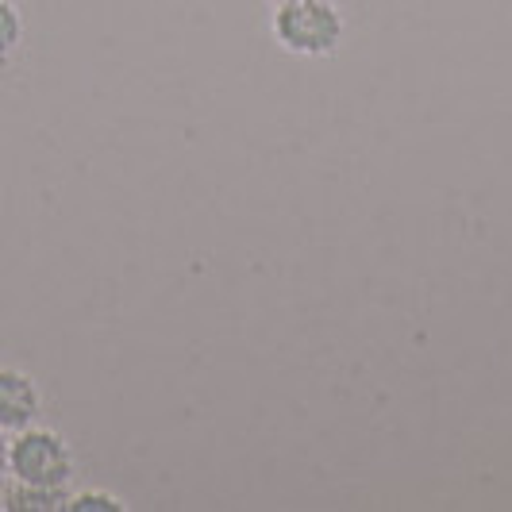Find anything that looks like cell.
I'll use <instances>...</instances> for the list:
<instances>
[{
  "mask_svg": "<svg viewBox=\"0 0 512 512\" xmlns=\"http://www.w3.org/2000/svg\"><path fill=\"white\" fill-rule=\"evenodd\" d=\"M8 466H12V482H27V486L70 489V482H74L70 443L51 428H35V424L12 436Z\"/></svg>",
  "mask_w": 512,
  "mask_h": 512,
  "instance_id": "obj_2",
  "label": "cell"
},
{
  "mask_svg": "<svg viewBox=\"0 0 512 512\" xmlns=\"http://www.w3.org/2000/svg\"><path fill=\"white\" fill-rule=\"evenodd\" d=\"M124 501L112 497V493H101V489H85V493H74L66 501V512H120Z\"/></svg>",
  "mask_w": 512,
  "mask_h": 512,
  "instance_id": "obj_6",
  "label": "cell"
},
{
  "mask_svg": "<svg viewBox=\"0 0 512 512\" xmlns=\"http://www.w3.org/2000/svg\"><path fill=\"white\" fill-rule=\"evenodd\" d=\"M8 455H12V439H8V432L0 428V489L8 486V478H12V466H8Z\"/></svg>",
  "mask_w": 512,
  "mask_h": 512,
  "instance_id": "obj_7",
  "label": "cell"
},
{
  "mask_svg": "<svg viewBox=\"0 0 512 512\" xmlns=\"http://www.w3.org/2000/svg\"><path fill=\"white\" fill-rule=\"evenodd\" d=\"M66 501H70V489L27 486V482H12L4 489V509L8 512H62Z\"/></svg>",
  "mask_w": 512,
  "mask_h": 512,
  "instance_id": "obj_4",
  "label": "cell"
},
{
  "mask_svg": "<svg viewBox=\"0 0 512 512\" xmlns=\"http://www.w3.org/2000/svg\"><path fill=\"white\" fill-rule=\"evenodd\" d=\"M24 43V20L12 0H0V62H8Z\"/></svg>",
  "mask_w": 512,
  "mask_h": 512,
  "instance_id": "obj_5",
  "label": "cell"
},
{
  "mask_svg": "<svg viewBox=\"0 0 512 512\" xmlns=\"http://www.w3.org/2000/svg\"><path fill=\"white\" fill-rule=\"evenodd\" d=\"M39 412H43V393H39L35 378L24 370L0 366V428L8 436H16L39 420Z\"/></svg>",
  "mask_w": 512,
  "mask_h": 512,
  "instance_id": "obj_3",
  "label": "cell"
},
{
  "mask_svg": "<svg viewBox=\"0 0 512 512\" xmlns=\"http://www.w3.org/2000/svg\"><path fill=\"white\" fill-rule=\"evenodd\" d=\"M274 4H289V0H274Z\"/></svg>",
  "mask_w": 512,
  "mask_h": 512,
  "instance_id": "obj_8",
  "label": "cell"
},
{
  "mask_svg": "<svg viewBox=\"0 0 512 512\" xmlns=\"http://www.w3.org/2000/svg\"><path fill=\"white\" fill-rule=\"evenodd\" d=\"M270 31L278 47L297 58H332L347 35V24L332 0H289L274 4Z\"/></svg>",
  "mask_w": 512,
  "mask_h": 512,
  "instance_id": "obj_1",
  "label": "cell"
}]
</instances>
